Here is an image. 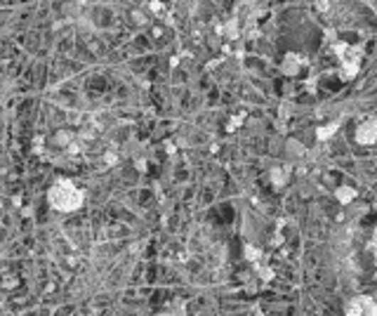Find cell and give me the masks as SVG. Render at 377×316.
Here are the masks:
<instances>
[{
	"instance_id": "7a4b0ae2",
	"label": "cell",
	"mask_w": 377,
	"mask_h": 316,
	"mask_svg": "<svg viewBox=\"0 0 377 316\" xmlns=\"http://www.w3.org/2000/svg\"><path fill=\"white\" fill-rule=\"evenodd\" d=\"M346 316H377V305L371 297H356L346 307Z\"/></svg>"
},
{
	"instance_id": "3957f363",
	"label": "cell",
	"mask_w": 377,
	"mask_h": 316,
	"mask_svg": "<svg viewBox=\"0 0 377 316\" xmlns=\"http://www.w3.org/2000/svg\"><path fill=\"white\" fill-rule=\"evenodd\" d=\"M359 139H361V142H375V139H377V125H375V123H371V125L361 127Z\"/></svg>"
},
{
	"instance_id": "6da1fadb",
	"label": "cell",
	"mask_w": 377,
	"mask_h": 316,
	"mask_svg": "<svg viewBox=\"0 0 377 316\" xmlns=\"http://www.w3.org/2000/svg\"><path fill=\"white\" fill-rule=\"evenodd\" d=\"M50 203L55 206L57 210H64V213H71V210L75 208H80V203H83V194L75 189V186L71 184H57V186H52V191H50Z\"/></svg>"
}]
</instances>
